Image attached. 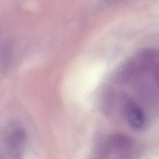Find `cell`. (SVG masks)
Returning a JSON list of instances; mask_svg holds the SVG:
<instances>
[{
  "mask_svg": "<svg viewBox=\"0 0 159 159\" xmlns=\"http://www.w3.org/2000/svg\"><path fill=\"white\" fill-rule=\"evenodd\" d=\"M122 111L129 125L135 130H143L147 125V116L143 107L127 94L122 96Z\"/></svg>",
  "mask_w": 159,
  "mask_h": 159,
  "instance_id": "6da1fadb",
  "label": "cell"
},
{
  "mask_svg": "<svg viewBox=\"0 0 159 159\" xmlns=\"http://www.w3.org/2000/svg\"><path fill=\"white\" fill-rule=\"evenodd\" d=\"M27 142V134L20 126L11 129L6 138V145L11 159H22Z\"/></svg>",
  "mask_w": 159,
  "mask_h": 159,
  "instance_id": "7a4b0ae2",
  "label": "cell"
},
{
  "mask_svg": "<svg viewBox=\"0 0 159 159\" xmlns=\"http://www.w3.org/2000/svg\"><path fill=\"white\" fill-rule=\"evenodd\" d=\"M11 55V48L8 43H3L0 46V63L2 68H6L9 63Z\"/></svg>",
  "mask_w": 159,
  "mask_h": 159,
  "instance_id": "3957f363",
  "label": "cell"
},
{
  "mask_svg": "<svg viewBox=\"0 0 159 159\" xmlns=\"http://www.w3.org/2000/svg\"><path fill=\"white\" fill-rule=\"evenodd\" d=\"M94 159H105V158L104 157H102V156H99L98 157L96 158H94Z\"/></svg>",
  "mask_w": 159,
  "mask_h": 159,
  "instance_id": "277c9868",
  "label": "cell"
}]
</instances>
